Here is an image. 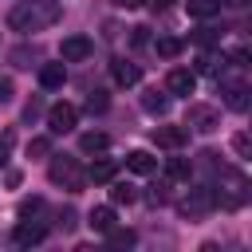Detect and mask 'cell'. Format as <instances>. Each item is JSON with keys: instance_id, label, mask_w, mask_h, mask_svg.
<instances>
[{"instance_id": "cell-29", "label": "cell", "mask_w": 252, "mask_h": 252, "mask_svg": "<svg viewBox=\"0 0 252 252\" xmlns=\"http://www.w3.org/2000/svg\"><path fill=\"white\" fill-rule=\"evenodd\" d=\"M232 150H236L240 158H248V154H252V142H248V134H232Z\"/></svg>"}, {"instance_id": "cell-13", "label": "cell", "mask_w": 252, "mask_h": 252, "mask_svg": "<svg viewBox=\"0 0 252 252\" xmlns=\"http://www.w3.org/2000/svg\"><path fill=\"white\" fill-rule=\"evenodd\" d=\"M110 75H114V83H118V87H134V83L142 79L138 63H126V59H114V63H110Z\"/></svg>"}, {"instance_id": "cell-23", "label": "cell", "mask_w": 252, "mask_h": 252, "mask_svg": "<svg viewBox=\"0 0 252 252\" xmlns=\"http://www.w3.org/2000/svg\"><path fill=\"white\" fill-rule=\"evenodd\" d=\"M106 106H110L106 91H91V94H87V114H102Z\"/></svg>"}, {"instance_id": "cell-14", "label": "cell", "mask_w": 252, "mask_h": 252, "mask_svg": "<svg viewBox=\"0 0 252 252\" xmlns=\"http://www.w3.org/2000/svg\"><path fill=\"white\" fill-rule=\"evenodd\" d=\"M110 146V134H102V130H87V134H79V150L83 154H102Z\"/></svg>"}, {"instance_id": "cell-8", "label": "cell", "mask_w": 252, "mask_h": 252, "mask_svg": "<svg viewBox=\"0 0 252 252\" xmlns=\"http://www.w3.org/2000/svg\"><path fill=\"white\" fill-rule=\"evenodd\" d=\"M154 146H161V150H181L185 142H189V126H154Z\"/></svg>"}, {"instance_id": "cell-16", "label": "cell", "mask_w": 252, "mask_h": 252, "mask_svg": "<svg viewBox=\"0 0 252 252\" xmlns=\"http://www.w3.org/2000/svg\"><path fill=\"white\" fill-rule=\"evenodd\" d=\"M102 236H106V244H110V248H134V244H138L134 228H118V224H110Z\"/></svg>"}, {"instance_id": "cell-31", "label": "cell", "mask_w": 252, "mask_h": 252, "mask_svg": "<svg viewBox=\"0 0 252 252\" xmlns=\"http://www.w3.org/2000/svg\"><path fill=\"white\" fill-rule=\"evenodd\" d=\"M130 43H134V47H146V43H150V28H134V32H130Z\"/></svg>"}, {"instance_id": "cell-18", "label": "cell", "mask_w": 252, "mask_h": 252, "mask_svg": "<svg viewBox=\"0 0 252 252\" xmlns=\"http://www.w3.org/2000/svg\"><path fill=\"white\" fill-rule=\"evenodd\" d=\"M110 185V205H134L138 201V189L126 185V181H106Z\"/></svg>"}, {"instance_id": "cell-5", "label": "cell", "mask_w": 252, "mask_h": 252, "mask_svg": "<svg viewBox=\"0 0 252 252\" xmlns=\"http://www.w3.org/2000/svg\"><path fill=\"white\" fill-rule=\"evenodd\" d=\"M75 122H79V110H75L71 102H55V106L47 110V130H51V134H71Z\"/></svg>"}, {"instance_id": "cell-33", "label": "cell", "mask_w": 252, "mask_h": 252, "mask_svg": "<svg viewBox=\"0 0 252 252\" xmlns=\"http://www.w3.org/2000/svg\"><path fill=\"white\" fill-rule=\"evenodd\" d=\"M39 110H43V102H39V98H32V102H28V106H24V118H28V122H32V118H35V114H39Z\"/></svg>"}, {"instance_id": "cell-3", "label": "cell", "mask_w": 252, "mask_h": 252, "mask_svg": "<svg viewBox=\"0 0 252 252\" xmlns=\"http://www.w3.org/2000/svg\"><path fill=\"white\" fill-rule=\"evenodd\" d=\"M185 217H205V213H213L217 209V189L213 185H201V189H189V197L177 205Z\"/></svg>"}, {"instance_id": "cell-7", "label": "cell", "mask_w": 252, "mask_h": 252, "mask_svg": "<svg viewBox=\"0 0 252 252\" xmlns=\"http://www.w3.org/2000/svg\"><path fill=\"white\" fill-rule=\"evenodd\" d=\"M91 51H94L91 35H67V39L59 43V59H63V63H83Z\"/></svg>"}, {"instance_id": "cell-34", "label": "cell", "mask_w": 252, "mask_h": 252, "mask_svg": "<svg viewBox=\"0 0 252 252\" xmlns=\"http://www.w3.org/2000/svg\"><path fill=\"white\" fill-rule=\"evenodd\" d=\"M8 150H12V134H4V138H0V165L8 161Z\"/></svg>"}, {"instance_id": "cell-35", "label": "cell", "mask_w": 252, "mask_h": 252, "mask_svg": "<svg viewBox=\"0 0 252 252\" xmlns=\"http://www.w3.org/2000/svg\"><path fill=\"white\" fill-rule=\"evenodd\" d=\"M110 4H114V8H126V12H134V8H142L146 0H110Z\"/></svg>"}, {"instance_id": "cell-37", "label": "cell", "mask_w": 252, "mask_h": 252, "mask_svg": "<svg viewBox=\"0 0 252 252\" xmlns=\"http://www.w3.org/2000/svg\"><path fill=\"white\" fill-rule=\"evenodd\" d=\"M220 4H232V8H244L248 0H220Z\"/></svg>"}, {"instance_id": "cell-27", "label": "cell", "mask_w": 252, "mask_h": 252, "mask_svg": "<svg viewBox=\"0 0 252 252\" xmlns=\"http://www.w3.org/2000/svg\"><path fill=\"white\" fill-rule=\"evenodd\" d=\"M39 209H43V197H24L20 201V217H35Z\"/></svg>"}, {"instance_id": "cell-19", "label": "cell", "mask_w": 252, "mask_h": 252, "mask_svg": "<svg viewBox=\"0 0 252 252\" xmlns=\"http://www.w3.org/2000/svg\"><path fill=\"white\" fill-rule=\"evenodd\" d=\"M154 47H158V55H161V59H177V55L185 51V43H181L177 35H158V39H154Z\"/></svg>"}, {"instance_id": "cell-30", "label": "cell", "mask_w": 252, "mask_h": 252, "mask_svg": "<svg viewBox=\"0 0 252 252\" xmlns=\"http://www.w3.org/2000/svg\"><path fill=\"white\" fill-rule=\"evenodd\" d=\"M150 201H154V205H165V201H169V181H158L154 193H150Z\"/></svg>"}, {"instance_id": "cell-10", "label": "cell", "mask_w": 252, "mask_h": 252, "mask_svg": "<svg viewBox=\"0 0 252 252\" xmlns=\"http://www.w3.org/2000/svg\"><path fill=\"white\" fill-rule=\"evenodd\" d=\"M126 169L138 173V177H150V173L158 169V158H154L150 150H130V154H126Z\"/></svg>"}, {"instance_id": "cell-12", "label": "cell", "mask_w": 252, "mask_h": 252, "mask_svg": "<svg viewBox=\"0 0 252 252\" xmlns=\"http://www.w3.org/2000/svg\"><path fill=\"white\" fill-rule=\"evenodd\" d=\"M63 83H67V67L63 63H43L39 67V87L43 91H59Z\"/></svg>"}, {"instance_id": "cell-32", "label": "cell", "mask_w": 252, "mask_h": 252, "mask_svg": "<svg viewBox=\"0 0 252 252\" xmlns=\"http://www.w3.org/2000/svg\"><path fill=\"white\" fill-rule=\"evenodd\" d=\"M12 94H16L12 79H0V106H8V102H12Z\"/></svg>"}, {"instance_id": "cell-28", "label": "cell", "mask_w": 252, "mask_h": 252, "mask_svg": "<svg viewBox=\"0 0 252 252\" xmlns=\"http://www.w3.org/2000/svg\"><path fill=\"white\" fill-rule=\"evenodd\" d=\"M75 224H79V220H75V209H59V220H55V228H59V232H71Z\"/></svg>"}, {"instance_id": "cell-15", "label": "cell", "mask_w": 252, "mask_h": 252, "mask_svg": "<svg viewBox=\"0 0 252 252\" xmlns=\"http://www.w3.org/2000/svg\"><path fill=\"white\" fill-rule=\"evenodd\" d=\"M114 173H118V165H114L110 158H98V161L87 169V181H94V185H106V181H114Z\"/></svg>"}, {"instance_id": "cell-17", "label": "cell", "mask_w": 252, "mask_h": 252, "mask_svg": "<svg viewBox=\"0 0 252 252\" xmlns=\"http://www.w3.org/2000/svg\"><path fill=\"white\" fill-rule=\"evenodd\" d=\"M185 12L193 20H213L220 12V0H185Z\"/></svg>"}, {"instance_id": "cell-26", "label": "cell", "mask_w": 252, "mask_h": 252, "mask_svg": "<svg viewBox=\"0 0 252 252\" xmlns=\"http://www.w3.org/2000/svg\"><path fill=\"white\" fill-rule=\"evenodd\" d=\"M193 43H197V47H213V43H217V32H213V28H197V32H193Z\"/></svg>"}, {"instance_id": "cell-22", "label": "cell", "mask_w": 252, "mask_h": 252, "mask_svg": "<svg viewBox=\"0 0 252 252\" xmlns=\"http://www.w3.org/2000/svg\"><path fill=\"white\" fill-rule=\"evenodd\" d=\"M189 173H193V165H189L185 158H169V161H165V177H169V181H185Z\"/></svg>"}, {"instance_id": "cell-2", "label": "cell", "mask_w": 252, "mask_h": 252, "mask_svg": "<svg viewBox=\"0 0 252 252\" xmlns=\"http://www.w3.org/2000/svg\"><path fill=\"white\" fill-rule=\"evenodd\" d=\"M47 177H51V185H63L67 193H79V189L87 185V169H83L75 158H51Z\"/></svg>"}, {"instance_id": "cell-9", "label": "cell", "mask_w": 252, "mask_h": 252, "mask_svg": "<svg viewBox=\"0 0 252 252\" xmlns=\"http://www.w3.org/2000/svg\"><path fill=\"white\" fill-rule=\"evenodd\" d=\"M220 94H224V106H228V110H248V87H244V83L224 79V83H220Z\"/></svg>"}, {"instance_id": "cell-6", "label": "cell", "mask_w": 252, "mask_h": 252, "mask_svg": "<svg viewBox=\"0 0 252 252\" xmlns=\"http://www.w3.org/2000/svg\"><path fill=\"white\" fill-rule=\"evenodd\" d=\"M197 91V71H189V67H173L169 75H165V94H181V98H189Z\"/></svg>"}, {"instance_id": "cell-21", "label": "cell", "mask_w": 252, "mask_h": 252, "mask_svg": "<svg viewBox=\"0 0 252 252\" xmlns=\"http://www.w3.org/2000/svg\"><path fill=\"white\" fill-rule=\"evenodd\" d=\"M142 106H146V114H158V118H161V114L169 110V94H158V91H146V94H142Z\"/></svg>"}, {"instance_id": "cell-25", "label": "cell", "mask_w": 252, "mask_h": 252, "mask_svg": "<svg viewBox=\"0 0 252 252\" xmlns=\"http://www.w3.org/2000/svg\"><path fill=\"white\" fill-rule=\"evenodd\" d=\"M8 59H12L16 67H32V59H39V51H35V47H16Z\"/></svg>"}, {"instance_id": "cell-36", "label": "cell", "mask_w": 252, "mask_h": 252, "mask_svg": "<svg viewBox=\"0 0 252 252\" xmlns=\"http://www.w3.org/2000/svg\"><path fill=\"white\" fill-rule=\"evenodd\" d=\"M4 185H12V189H16V185H20V169H8V173H4Z\"/></svg>"}, {"instance_id": "cell-4", "label": "cell", "mask_w": 252, "mask_h": 252, "mask_svg": "<svg viewBox=\"0 0 252 252\" xmlns=\"http://www.w3.org/2000/svg\"><path fill=\"white\" fill-rule=\"evenodd\" d=\"M185 126H193V130L209 134V130H217V126H220V110H217V106H209V102H189V110H185Z\"/></svg>"}, {"instance_id": "cell-1", "label": "cell", "mask_w": 252, "mask_h": 252, "mask_svg": "<svg viewBox=\"0 0 252 252\" xmlns=\"http://www.w3.org/2000/svg\"><path fill=\"white\" fill-rule=\"evenodd\" d=\"M59 16H63L59 0H20L8 12V28L12 32H43V28L59 24Z\"/></svg>"}, {"instance_id": "cell-24", "label": "cell", "mask_w": 252, "mask_h": 252, "mask_svg": "<svg viewBox=\"0 0 252 252\" xmlns=\"http://www.w3.org/2000/svg\"><path fill=\"white\" fill-rule=\"evenodd\" d=\"M47 154H51V138L47 134H39V138L28 142V158H47Z\"/></svg>"}, {"instance_id": "cell-20", "label": "cell", "mask_w": 252, "mask_h": 252, "mask_svg": "<svg viewBox=\"0 0 252 252\" xmlns=\"http://www.w3.org/2000/svg\"><path fill=\"white\" fill-rule=\"evenodd\" d=\"M87 224H91L94 232H106V228L114 224V209H110V205H98V209H91V217H87Z\"/></svg>"}, {"instance_id": "cell-11", "label": "cell", "mask_w": 252, "mask_h": 252, "mask_svg": "<svg viewBox=\"0 0 252 252\" xmlns=\"http://www.w3.org/2000/svg\"><path fill=\"white\" fill-rule=\"evenodd\" d=\"M43 236H47V228H43V224H32V220H24V224H16V232H12V240H16L20 248H32V244H43Z\"/></svg>"}]
</instances>
